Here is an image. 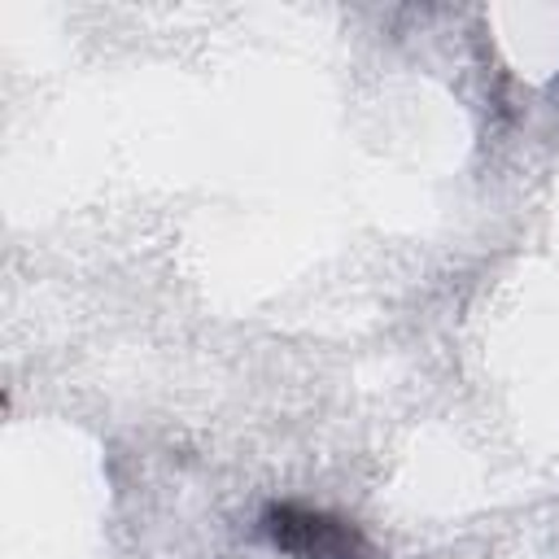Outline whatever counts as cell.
Masks as SVG:
<instances>
[{
    "mask_svg": "<svg viewBox=\"0 0 559 559\" xmlns=\"http://www.w3.org/2000/svg\"><path fill=\"white\" fill-rule=\"evenodd\" d=\"M266 533L280 550H288L297 559H362L358 533L332 515H319V511L275 507L266 515Z\"/></svg>",
    "mask_w": 559,
    "mask_h": 559,
    "instance_id": "cell-1",
    "label": "cell"
}]
</instances>
